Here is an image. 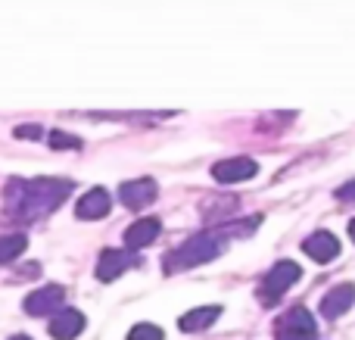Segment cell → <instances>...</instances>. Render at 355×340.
Wrapping results in <instances>:
<instances>
[{
	"label": "cell",
	"instance_id": "9c48e42d",
	"mask_svg": "<svg viewBox=\"0 0 355 340\" xmlns=\"http://www.w3.org/2000/svg\"><path fill=\"white\" fill-rule=\"evenodd\" d=\"M302 250H306L315 262H331L340 256V241L331 235V231H315L312 237L302 241Z\"/></svg>",
	"mask_w": 355,
	"mask_h": 340
},
{
	"label": "cell",
	"instance_id": "ffe728a7",
	"mask_svg": "<svg viewBox=\"0 0 355 340\" xmlns=\"http://www.w3.org/2000/svg\"><path fill=\"white\" fill-rule=\"evenodd\" d=\"M349 235H352V241H355V219H352V225H349Z\"/></svg>",
	"mask_w": 355,
	"mask_h": 340
},
{
	"label": "cell",
	"instance_id": "6da1fadb",
	"mask_svg": "<svg viewBox=\"0 0 355 340\" xmlns=\"http://www.w3.org/2000/svg\"><path fill=\"white\" fill-rule=\"evenodd\" d=\"M72 191V181L60 178H35V181H12L6 187L10 212L16 219H37L44 212H53Z\"/></svg>",
	"mask_w": 355,
	"mask_h": 340
},
{
	"label": "cell",
	"instance_id": "ba28073f",
	"mask_svg": "<svg viewBox=\"0 0 355 340\" xmlns=\"http://www.w3.org/2000/svg\"><path fill=\"white\" fill-rule=\"evenodd\" d=\"M135 262H137V256L128 253V250H106L97 262V278L100 281H116L119 275H125Z\"/></svg>",
	"mask_w": 355,
	"mask_h": 340
},
{
	"label": "cell",
	"instance_id": "277c9868",
	"mask_svg": "<svg viewBox=\"0 0 355 340\" xmlns=\"http://www.w3.org/2000/svg\"><path fill=\"white\" fill-rule=\"evenodd\" d=\"M300 275H302V269L296 266V262H290V260L277 262V266L271 269V272L265 275V281H262V300L275 303L277 297H284V294H287L290 287L300 281Z\"/></svg>",
	"mask_w": 355,
	"mask_h": 340
},
{
	"label": "cell",
	"instance_id": "44dd1931",
	"mask_svg": "<svg viewBox=\"0 0 355 340\" xmlns=\"http://www.w3.org/2000/svg\"><path fill=\"white\" fill-rule=\"evenodd\" d=\"M10 340H31V337H25V334H16V337H10Z\"/></svg>",
	"mask_w": 355,
	"mask_h": 340
},
{
	"label": "cell",
	"instance_id": "30bf717a",
	"mask_svg": "<svg viewBox=\"0 0 355 340\" xmlns=\"http://www.w3.org/2000/svg\"><path fill=\"white\" fill-rule=\"evenodd\" d=\"M110 206H112L110 194H106L103 187H94V191H87L85 197L78 200V206H75V216L94 222V219H103L106 212H110Z\"/></svg>",
	"mask_w": 355,
	"mask_h": 340
},
{
	"label": "cell",
	"instance_id": "9a60e30c",
	"mask_svg": "<svg viewBox=\"0 0 355 340\" xmlns=\"http://www.w3.org/2000/svg\"><path fill=\"white\" fill-rule=\"evenodd\" d=\"M25 247H28V237L25 235H3L0 237V262H12L16 256L25 253Z\"/></svg>",
	"mask_w": 355,
	"mask_h": 340
},
{
	"label": "cell",
	"instance_id": "d6986e66",
	"mask_svg": "<svg viewBox=\"0 0 355 340\" xmlns=\"http://www.w3.org/2000/svg\"><path fill=\"white\" fill-rule=\"evenodd\" d=\"M16 135L19 137H37V135H41V128H35V125H28V128H25V125H22V128H16Z\"/></svg>",
	"mask_w": 355,
	"mask_h": 340
},
{
	"label": "cell",
	"instance_id": "5b68a950",
	"mask_svg": "<svg viewBox=\"0 0 355 340\" xmlns=\"http://www.w3.org/2000/svg\"><path fill=\"white\" fill-rule=\"evenodd\" d=\"M66 303V287L60 284H44L35 294L25 297V312L28 316H50V312H60Z\"/></svg>",
	"mask_w": 355,
	"mask_h": 340
},
{
	"label": "cell",
	"instance_id": "5bb4252c",
	"mask_svg": "<svg viewBox=\"0 0 355 340\" xmlns=\"http://www.w3.org/2000/svg\"><path fill=\"white\" fill-rule=\"evenodd\" d=\"M218 316H221L218 306H196V309L184 312L178 325H181V331H190V334H196V331H206Z\"/></svg>",
	"mask_w": 355,
	"mask_h": 340
},
{
	"label": "cell",
	"instance_id": "7c38bea8",
	"mask_svg": "<svg viewBox=\"0 0 355 340\" xmlns=\"http://www.w3.org/2000/svg\"><path fill=\"white\" fill-rule=\"evenodd\" d=\"M352 303H355V284H337L321 300V312H324V318H340L343 312H349Z\"/></svg>",
	"mask_w": 355,
	"mask_h": 340
},
{
	"label": "cell",
	"instance_id": "2e32d148",
	"mask_svg": "<svg viewBox=\"0 0 355 340\" xmlns=\"http://www.w3.org/2000/svg\"><path fill=\"white\" fill-rule=\"evenodd\" d=\"M128 340H162V328H156V325H135Z\"/></svg>",
	"mask_w": 355,
	"mask_h": 340
},
{
	"label": "cell",
	"instance_id": "8fae6325",
	"mask_svg": "<svg viewBox=\"0 0 355 340\" xmlns=\"http://www.w3.org/2000/svg\"><path fill=\"white\" fill-rule=\"evenodd\" d=\"M85 331V316L78 309H60L50 322V334L56 340H75Z\"/></svg>",
	"mask_w": 355,
	"mask_h": 340
},
{
	"label": "cell",
	"instance_id": "4fadbf2b",
	"mask_svg": "<svg viewBox=\"0 0 355 340\" xmlns=\"http://www.w3.org/2000/svg\"><path fill=\"white\" fill-rule=\"evenodd\" d=\"M159 219H137L128 231H125V244L131 250H141V247H150V244L159 237Z\"/></svg>",
	"mask_w": 355,
	"mask_h": 340
},
{
	"label": "cell",
	"instance_id": "8992f818",
	"mask_svg": "<svg viewBox=\"0 0 355 340\" xmlns=\"http://www.w3.org/2000/svg\"><path fill=\"white\" fill-rule=\"evenodd\" d=\"M259 172V166L250 160V156H231V160H221L212 166V178L221 181V185H237V181H246Z\"/></svg>",
	"mask_w": 355,
	"mask_h": 340
},
{
	"label": "cell",
	"instance_id": "7a4b0ae2",
	"mask_svg": "<svg viewBox=\"0 0 355 340\" xmlns=\"http://www.w3.org/2000/svg\"><path fill=\"white\" fill-rule=\"evenodd\" d=\"M221 250H225L221 235L200 231V235H193L187 244H181V247L168 256L166 272H181V269H193V266H202V262H209V260H218Z\"/></svg>",
	"mask_w": 355,
	"mask_h": 340
},
{
	"label": "cell",
	"instance_id": "ac0fdd59",
	"mask_svg": "<svg viewBox=\"0 0 355 340\" xmlns=\"http://www.w3.org/2000/svg\"><path fill=\"white\" fill-rule=\"evenodd\" d=\"M337 197H340V200H346V203H349V200H355V181H352V185H346V187H340Z\"/></svg>",
	"mask_w": 355,
	"mask_h": 340
},
{
	"label": "cell",
	"instance_id": "e0dca14e",
	"mask_svg": "<svg viewBox=\"0 0 355 340\" xmlns=\"http://www.w3.org/2000/svg\"><path fill=\"white\" fill-rule=\"evenodd\" d=\"M50 144H53V147H78V141H75V137L60 135V131H53V135H50Z\"/></svg>",
	"mask_w": 355,
	"mask_h": 340
},
{
	"label": "cell",
	"instance_id": "3957f363",
	"mask_svg": "<svg viewBox=\"0 0 355 340\" xmlns=\"http://www.w3.org/2000/svg\"><path fill=\"white\" fill-rule=\"evenodd\" d=\"M318 337V325L315 316L306 306H296L277 322V340H315Z\"/></svg>",
	"mask_w": 355,
	"mask_h": 340
},
{
	"label": "cell",
	"instance_id": "52a82bcc",
	"mask_svg": "<svg viewBox=\"0 0 355 340\" xmlns=\"http://www.w3.org/2000/svg\"><path fill=\"white\" fill-rule=\"evenodd\" d=\"M119 200H122L128 210H144L156 200V181L150 178H141V181H125L119 187Z\"/></svg>",
	"mask_w": 355,
	"mask_h": 340
}]
</instances>
